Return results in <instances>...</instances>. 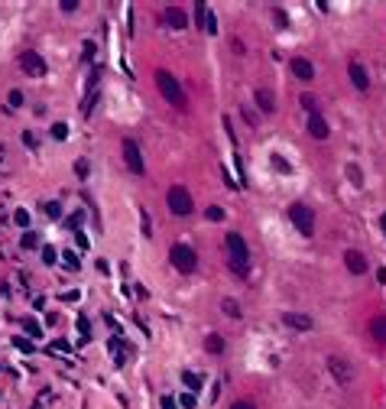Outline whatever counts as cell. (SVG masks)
Instances as JSON below:
<instances>
[{
  "label": "cell",
  "mask_w": 386,
  "mask_h": 409,
  "mask_svg": "<svg viewBox=\"0 0 386 409\" xmlns=\"http://www.w3.org/2000/svg\"><path fill=\"white\" fill-rule=\"evenodd\" d=\"M227 250H231V269L237 276H250V250H247V240L237 231L227 234Z\"/></svg>",
  "instance_id": "6da1fadb"
},
{
  "label": "cell",
  "mask_w": 386,
  "mask_h": 409,
  "mask_svg": "<svg viewBox=\"0 0 386 409\" xmlns=\"http://www.w3.org/2000/svg\"><path fill=\"white\" fill-rule=\"evenodd\" d=\"M156 88H159V94L169 101L172 108H185V91H182V85L175 81V75H172V72L159 68V72H156Z\"/></svg>",
  "instance_id": "7a4b0ae2"
},
{
  "label": "cell",
  "mask_w": 386,
  "mask_h": 409,
  "mask_svg": "<svg viewBox=\"0 0 386 409\" xmlns=\"http://www.w3.org/2000/svg\"><path fill=\"white\" fill-rule=\"evenodd\" d=\"M289 221L295 224V231H299L302 237H311V234H315V215H311L309 204L292 202L289 204Z\"/></svg>",
  "instance_id": "3957f363"
},
{
  "label": "cell",
  "mask_w": 386,
  "mask_h": 409,
  "mask_svg": "<svg viewBox=\"0 0 386 409\" xmlns=\"http://www.w3.org/2000/svg\"><path fill=\"white\" fill-rule=\"evenodd\" d=\"M166 202H169V211L175 218H185V215H192V195H188V189H182V185H172L169 192H166Z\"/></svg>",
  "instance_id": "277c9868"
},
{
  "label": "cell",
  "mask_w": 386,
  "mask_h": 409,
  "mask_svg": "<svg viewBox=\"0 0 386 409\" xmlns=\"http://www.w3.org/2000/svg\"><path fill=\"white\" fill-rule=\"evenodd\" d=\"M169 260H172V267L179 269V273H195V267H198V253H195L188 244H172Z\"/></svg>",
  "instance_id": "5b68a950"
},
{
  "label": "cell",
  "mask_w": 386,
  "mask_h": 409,
  "mask_svg": "<svg viewBox=\"0 0 386 409\" xmlns=\"http://www.w3.org/2000/svg\"><path fill=\"white\" fill-rule=\"evenodd\" d=\"M124 162H127V169L133 175H143L146 173V162H143V153L133 140H124Z\"/></svg>",
  "instance_id": "8992f818"
},
{
  "label": "cell",
  "mask_w": 386,
  "mask_h": 409,
  "mask_svg": "<svg viewBox=\"0 0 386 409\" xmlns=\"http://www.w3.org/2000/svg\"><path fill=\"white\" fill-rule=\"evenodd\" d=\"M20 65H23V72H30V75H46V72H49V68H46V59L39 52H32V49H26V52L20 55Z\"/></svg>",
  "instance_id": "52a82bcc"
},
{
  "label": "cell",
  "mask_w": 386,
  "mask_h": 409,
  "mask_svg": "<svg viewBox=\"0 0 386 409\" xmlns=\"http://www.w3.org/2000/svg\"><path fill=\"white\" fill-rule=\"evenodd\" d=\"M328 370L334 374V380H338L341 387H347V383H351V377H354V374H351V364H347L341 354H331V357H328Z\"/></svg>",
  "instance_id": "ba28073f"
},
{
  "label": "cell",
  "mask_w": 386,
  "mask_h": 409,
  "mask_svg": "<svg viewBox=\"0 0 386 409\" xmlns=\"http://www.w3.org/2000/svg\"><path fill=\"white\" fill-rule=\"evenodd\" d=\"M344 267L351 269L354 276H364L367 273V257L360 250H344Z\"/></svg>",
  "instance_id": "9c48e42d"
},
{
  "label": "cell",
  "mask_w": 386,
  "mask_h": 409,
  "mask_svg": "<svg viewBox=\"0 0 386 409\" xmlns=\"http://www.w3.org/2000/svg\"><path fill=\"white\" fill-rule=\"evenodd\" d=\"M282 325L292 331H311V318L302 312H282Z\"/></svg>",
  "instance_id": "30bf717a"
},
{
  "label": "cell",
  "mask_w": 386,
  "mask_h": 409,
  "mask_svg": "<svg viewBox=\"0 0 386 409\" xmlns=\"http://www.w3.org/2000/svg\"><path fill=\"white\" fill-rule=\"evenodd\" d=\"M347 75H351V81H354L357 91H367V88H370V75H367V68L360 62H351V65H347Z\"/></svg>",
  "instance_id": "8fae6325"
},
{
  "label": "cell",
  "mask_w": 386,
  "mask_h": 409,
  "mask_svg": "<svg viewBox=\"0 0 386 409\" xmlns=\"http://www.w3.org/2000/svg\"><path fill=\"white\" fill-rule=\"evenodd\" d=\"M292 75L295 78H302V81H311V78H315V65L309 62V59H292Z\"/></svg>",
  "instance_id": "7c38bea8"
},
{
  "label": "cell",
  "mask_w": 386,
  "mask_h": 409,
  "mask_svg": "<svg viewBox=\"0 0 386 409\" xmlns=\"http://www.w3.org/2000/svg\"><path fill=\"white\" fill-rule=\"evenodd\" d=\"M309 133L315 137V140H328L331 130H328V124H324L322 114H311V117H309Z\"/></svg>",
  "instance_id": "4fadbf2b"
},
{
  "label": "cell",
  "mask_w": 386,
  "mask_h": 409,
  "mask_svg": "<svg viewBox=\"0 0 386 409\" xmlns=\"http://www.w3.org/2000/svg\"><path fill=\"white\" fill-rule=\"evenodd\" d=\"M166 23H169L172 30H185V26H188V16H185L179 7H166Z\"/></svg>",
  "instance_id": "5bb4252c"
},
{
  "label": "cell",
  "mask_w": 386,
  "mask_h": 409,
  "mask_svg": "<svg viewBox=\"0 0 386 409\" xmlns=\"http://www.w3.org/2000/svg\"><path fill=\"white\" fill-rule=\"evenodd\" d=\"M257 104L263 108V114H273L276 110V101H273V91H266V88H260L257 91Z\"/></svg>",
  "instance_id": "9a60e30c"
},
{
  "label": "cell",
  "mask_w": 386,
  "mask_h": 409,
  "mask_svg": "<svg viewBox=\"0 0 386 409\" xmlns=\"http://www.w3.org/2000/svg\"><path fill=\"white\" fill-rule=\"evenodd\" d=\"M182 383L188 387V393H198V390L204 387V383H201V377H198L195 370H182Z\"/></svg>",
  "instance_id": "2e32d148"
},
{
  "label": "cell",
  "mask_w": 386,
  "mask_h": 409,
  "mask_svg": "<svg viewBox=\"0 0 386 409\" xmlns=\"http://www.w3.org/2000/svg\"><path fill=\"white\" fill-rule=\"evenodd\" d=\"M370 331H373L376 341H386V318H383V315H376L373 322H370Z\"/></svg>",
  "instance_id": "e0dca14e"
},
{
  "label": "cell",
  "mask_w": 386,
  "mask_h": 409,
  "mask_svg": "<svg viewBox=\"0 0 386 409\" xmlns=\"http://www.w3.org/2000/svg\"><path fill=\"white\" fill-rule=\"evenodd\" d=\"M204 345H208L211 354H221V351H224V338H221V334H208V341H204Z\"/></svg>",
  "instance_id": "ac0fdd59"
},
{
  "label": "cell",
  "mask_w": 386,
  "mask_h": 409,
  "mask_svg": "<svg viewBox=\"0 0 386 409\" xmlns=\"http://www.w3.org/2000/svg\"><path fill=\"white\" fill-rule=\"evenodd\" d=\"M20 247H23V250L39 247V234H36V231H26V234H23V240H20Z\"/></svg>",
  "instance_id": "d6986e66"
},
{
  "label": "cell",
  "mask_w": 386,
  "mask_h": 409,
  "mask_svg": "<svg viewBox=\"0 0 386 409\" xmlns=\"http://www.w3.org/2000/svg\"><path fill=\"white\" fill-rule=\"evenodd\" d=\"M221 309H224L227 318H240V305H237L234 299H224V302H221Z\"/></svg>",
  "instance_id": "ffe728a7"
},
{
  "label": "cell",
  "mask_w": 386,
  "mask_h": 409,
  "mask_svg": "<svg viewBox=\"0 0 386 409\" xmlns=\"http://www.w3.org/2000/svg\"><path fill=\"white\" fill-rule=\"evenodd\" d=\"M273 169H279V173H282V175H289V173H292V166H289V162H286V159H282L279 153H273Z\"/></svg>",
  "instance_id": "44dd1931"
},
{
  "label": "cell",
  "mask_w": 386,
  "mask_h": 409,
  "mask_svg": "<svg viewBox=\"0 0 386 409\" xmlns=\"http://www.w3.org/2000/svg\"><path fill=\"white\" fill-rule=\"evenodd\" d=\"M101 72H104L101 65H94V68H91V75H88V94H91V91L97 88V78H101Z\"/></svg>",
  "instance_id": "7402d4cb"
},
{
  "label": "cell",
  "mask_w": 386,
  "mask_h": 409,
  "mask_svg": "<svg viewBox=\"0 0 386 409\" xmlns=\"http://www.w3.org/2000/svg\"><path fill=\"white\" fill-rule=\"evenodd\" d=\"M195 16H198V23H201V26H208V16H211V10H204V3H201V0L195 3Z\"/></svg>",
  "instance_id": "603a6c76"
},
{
  "label": "cell",
  "mask_w": 386,
  "mask_h": 409,
  "mask_svg": "<svg viewBox=\"0 0 386 409\" xmlns=\"http://www.w3.org/2000/svg\"><path fill=\"white\" fill-rule=\"evenodd\" d=\"M347 175H351V182H354V185H364V175H360V169H357L354 162L347 166Z\"/></svg>",
  "instance_id": "cb8c5ba5"
},
{
  "label": "cell",
  "mask_w": 386,
  "mask_h": 409,
  "mask_svg": "<svg viewBox=\"0 0 386 409\" xmlns=\"http://www.w3.org/2000/svg\"><path fill=\"white\" fill-rule=\"evenodd\" d=\"M46 215H49V218H62V204H59V202H46Z\"/></svg>",
  "instance_id": "d4e9b609"
},
{
  "label": "cell",
  "mask_w": 386,
  "mask_h": 409,
  "mask_svg": "<svg viewBox=\"0 0 386 409\" xmlns=\"http://www.w3.org/2000/svg\"><path fill=\"white\" fill-rule=\"evenodd\" d=\"M52 137L55 140H68V127L65 124H52Z\"/></svg>",
  "instance_id": "484cf974"
},
{
  "label": "cell",
  "mask_w": 386,
  "mask_h": 409,
  "mask_svg": "<svg viewBox=\"0 0 386 409\" xmlns=\"http://www.w3.org/2000/svg\"><path fill=\"white\" fill-rule=\"evenodd\" d=\"M75 328H78V331H81V338H88V334H91V325H88V318H85V315H78Z\"/></svg>",
  "instance_id": "4316f807"
},
{
  "label": "cell",
  "mask_w": 386,
  "mask_h": 409,
  "mask_svg": "<svg viewBox=\"0 0 386 409\" xmlns=\"http://www.w3.org/2000/svg\"><path fill=\"white\" fill-rule=\"evenodd\" d=\"M88 169H91V166H88V159H78V162H75V175H78V179H88Z\"/></svg>",
  "instance_id": "83f0119b"
},
{
  "label": "cell",
  "mask_w": 386,
  "mask_h": 409,
  "mask_svg": "<svg viewBox=\"0 0 386 409\" xmlns=\"http://www.w3.org/2000/svg\"><path fill=\"white\" fill-rule=\"evenodd\" d=\"M208 221H224V208L211 204V208H208Z\"/></svg>",
  "instance_id": "f1b7e54d"
},
{
  "label": "cell",
  "mask_w": 386,
  "mask_h": 409,
  "mask_svg": "<svg viewBox=\"0 0 386 409\" xmlns=\"http://www.w3.org/2000/svg\"><path fill=\"white\" fill-rule=\"evenodd\" d=\"M179 406H182V409H195V393H182V396H179Z\"/></svg>",
  "instance_id": "f546056e"
},
{
  "label": "cell",
  "mask_w": 386,
  "mask_h": 409,
  "mask_svg": "<svg viewBox=\"0 0 386 409\" xmlns=\"http://www.w3.org/2000/svg\"><path fill=\"white\" fill-rule=\"evenodd\" d=\"M13 221H16L20 227H30V211H23V208H20V211L13 215Z\"/></svg>",
  "instance_id": "4dcf8cb0"
},
{
  "label": "cell",
  "mask_w": 386,
  "mask_h": 409,
  "mask_svg": "<svg viewBox=\"0 0 386 409\" xmlns=\"http://www.w3.org/2000/svg\"><path fill=\"white\" fill-rule=\"evenodd\" d=\"M302 108L315 114V94H309V91H305V94H302Z\"/></svg>",
  "instance_id": "1f68e13d"
},
{
  "label": "cell",
  "mask_w": 386,
  "mask_h": 409,
  "mask_svg": "<svg viewBox=\"0 0 386 409\" xmlns=\"http://www.w3.org/2000/svg\"><path fill=\"white\" fill-rule=\"evenodd\" d=\"M139 218H143V234L153 237V221H150V215H146V211H139Z\"/></svg>",
  "instance_id": "d6a6232c"
},
{
  "label": "cell",
  "mask_w": 386,
  "mask_h": 409,
  "mask_svg": "<svg viewBox=\"0 0 386 409\" xmlns=\"http://www.w3.org/2000/svg\"><path fill=\"white\" fill-rule=\"evenodd\" d=\"M43 260H46V263H49V267H52L55 260H59V250H52V247H46V250H43Z\"/></svg>",
  "instance_id": "836d02e7"
},
{
  "label": "cell",
  "mask_w": 386,
  "mask_h": 409,
  "mask_svg": "<svg viewBox=\"0 0 386 409\" xmlns=\"http://www.w3.org/2000/svg\"><path fill=\"white\" fill-rule=\"evenodd\" d=\"M13 345L20 347V351H26V354H32V345L26 341V338H13Z\"/></svg>",
  "instance_id": "e575fe53"
},
{
  "label": "cell",
  "mask_w": 386,
  "mask_h": 409,
  "mask_svg": "<svg viewBox=\"0 0 386 409\" xmlns=\"http://www.w3.org/2000/svg\"><path fill=\"white\" fill-rule=\"evenodd\" d=\"M7 101H10V108H20V104H23V91H10Z\"/></svg>",
  "instance_id": "d590c367"
},
{
  "label": "cell",
  "mask_w": 386,
  "mask_h": 409,
  "mask_svg": "<svg viewBox=\"0 0 386 409\" xmlns=\"http://www.w3.org/2000/svg\"><path fill=\"white\" fill-rule=\"evenodd\" d=\"M273 16H276V23H279V26H289V16H286V13L279 10V7L273 10Z\"/></svg>",
  "instance_id": "8d00e7d4"
},
{
  "label": "cell",
  "mask_w": 386,
  "mask_h": 409,
  "mask_svg": "<svg viewBox=\"0 0 386 409\" xmlns=\"http://www.w3.org/2000/svg\"><path fill=\"white\" fill-rule=\"evenodd\" d=\"M234 409H257V403H253V399H237Z\"/></svg>",
  "instance_id": "74e56055"
},
{
  "label": "cell",
  "mask_w": 386,
  "mask_h": 409,
  "mask_svg": "<svg viewBox=\"0 0 386 409\" xmlns=\"http://www.w3.org/2000/svg\"><path fill=\"white\" fill-rule=\"evenodd\" d=\"M81 59H85V62H91V59H94V43H85V52H81Z\"/></svg>",
  "instance_id": "f35d334b"
},
{
  "label": "cell",
  "mask_w": 386,
  "mask_h": 409,
  "mask_svg": "<svg viewBox=\"0 0 386 409\" xmlns=\"http://www.w3.org/2000/svg\"><path fill=\"white\" fill-rule=\"evenodd\" d=\"M62 10H65V13H75L78 3H75V0H62Z\"/></svg>",
  "instance_id": "ab89813d"
},
{
  "label": "cell",
  "mask_w": 386,
  "mask_h": 409,
  "mask_svg": "<svg viewBox=\"0 0 386 409\" xmlns=\"http://www.w3.org/2000/svg\"><path fill=\"white\" fill-rule=\"evenodd\" d=\"M65 263H68V267H78L81 257H78V253H65Z\"/></svg>",
  "instance_id": "60d3db41"
},
{
  "label": "cell",
  "mask_w": 386,
  "mask_h": 409,
  "mask_svg": "<svg viewBox=\"0 0 386 409\" xmlns=\"http://www.w3.org/2000/svg\"><path fill=\"white\" fill-rule=\"evenodd\" d=\"M26 331H30L32 338H39V334H43V331H39V325H36V322H26Z\"/></svg>",
  "instance_id": "b9f144b4"
},
{
  "label": "cell",
  "mask_w": 386,
  "mask_h": 409,
  "mask_svg": "<svg viewBox=\"0 0 386 409\" xmlns=\"http://www.w3.org/2000/svg\"><path fill=\"white\" fill-rule=\"evenodd\" d=\"M75 240H78V247H81V250H88V237L81 234V231H75Z\"/></svg>",
  "instance_id": "7bdbcfd3"
},
{
  "label": "cell",
  "mask_w": 386,
  "mask_h": 409,
  "mask_svg": "<svg viewBox=\"0 0 386 409\" xmlns=\"http://www.w3.org/2000/svg\"><path fill=\"white\" fill-rule=\"evenodd\" d=\"M23 143H26V146H36V133H23Z\"/></svg>",
  "instance_id": "ee69618b"
},
{
  "label": "cell",
  "mask_w": 386,
  "mask_h": 409,
  "mask_svg": "<svg viewBox=\"0 0 386 409\" xmlns=\"http://www.w3.org/2000/svg\"><path fill=\"white\" fill-rule=\"evenodd\" d=\"M162 409H175V399H172V396H166V399H162Z\"/></svg>",
  "instance_id": "f6af8a7d"
},
{
  "label": "cell",
  "mask_w": 386,
  "mask_h": 409,
  "mask_svg": "<svg viewBox=\"0 0 386 409\" xmlns=\"http://www.w3.org/2000/svg\"><path fill=\"white\" fill-rule=\"evenodd\" d=\"M380 227H383V234H386V215H383V218H380Z\"/></svg>",
  "instance_id": "bcb514c9"
},
{
  "label": "cell",
  "mask_w": 386,
  "mask_h": 409,
  "mask_svg": "<svg viewBox=\"0 0 386 409\" xmlns=\"http://www.w3.org/2000/svg\"><path fill=\"white\" fill-rule=\"evenodd\" d=\"M0 159H3V146H0Z\"/></svg>",
  "instance_id": "7dc6e473"
}]
</instances>
